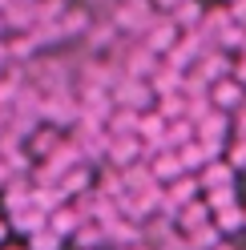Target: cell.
I'll use <instances>...</instances> for the list:
<instances>
[{"label":"cell","instance_id":"6da1fadb","mask_svg":"<svg viewBox=\"0 0 246 250\" xmlns=\"http://www.w3.org/2000/svg\"><path fill=\"white\" fill-rule=\"evenodd\" d=\"M113 97H117V105L137 109V113H142V109H145V101L153 97V85H145L142 77H129V73H125V81L117 85V93H113Z\"/></svg>","mask_w":246,"mask_h":250},{"label":"cell","instance_id":"7a4b0ae2","mask_svg":"<svg viewBox=\"0 0 246 250\" xmlns=\"http://www.w3.org/2000/svg\"><path fill=\"white\" fill-rule=\"evenodd\" d=\"M210 97H214V105H218V109H226V113H234V109L246 101L238 77H222V81H214V85H210Z\"/></svg>","mask_w":246,"mask_h":250},{"label":"cell","instance_id":"3957f363","mask_svg":"<svg viewBox=\"0 0 246 250\" xmlns=\"http://www.w3.org/2000/svg\"><path fill=\"white\" fill-rule=\"evenodd\" d=\"M198 73L206 77V81L214 85V81H222V77H230L234 73V65H230V57H226V49H218V44H214V49L198 61Z\"/></svg>","mask_w":246,"mask_h":250},{"label":"cell","instance_id":"277c9868","mask_svg":"<svg viewBox=\"0 0 246 250\" xmlns=\"http://www.w3.org/2000/svg\"><path fill=\"white\" fill-rule=\"evenodd\" d=\"M198 182H202V190H218V186H234V162H206L202 174H198Z\"/></svg>","mask_w":246,"mask_h":250},{"label":"cell","instance_id":"5b68a950","mask_svg":"<svg viewBox=\"0 0 246 250\" xmlns=\"http://www.w3.org/2000/svg\"><path fill=\"white\" fill-rule=\"evenodd\" d=\"M182 174H190V169L182 166V153H174V149H158L153 153V178L158 182H174Z\"/></svg>","mask_w":246,"mask_h":250},{"label":"cell","instance_id":"8992f818","mask_svg":"<svg viewBox=\"0 0 246 250\" xmlns=\"http://www.w3.org/2000/svg\"><path fill=\"white\" fill-rule=\"evenodd\" d=\"M145 33H149V37H145V44H149L153 53H170L174 44L182 41V37H178V33H182V28H178V21H165V24H149Z\"/></svg>","mask_w":246,"mask_h":250},{"label":"cell","instance_id":"52a82bcc","mask_svg":"<svg viewBox=\"0 0 246 250\" xmlns=\"http://www.w3.org/2000/svg\"><path fill=\"white\" fill-rule=\"evenodd\" d=\"M226 129H230V117H226V109H218V105L198 121V137H218V142H222Z\"/></svg>","mask_w":246,"mask_h":250},{"label":"cell","instance_id":"ba28073f","mask_svg":"<svg viewBox=\"0 0 246 250\" xmlns=\"http://www.w3.org/2000/svg\"><path fill=\"white\" fill-rule=\"evenodd\" d=\"M182 81H186V69H174V65H165V69H158V73H153V93H158V97H162V93H182Z\"/></svg>","mask_w":246,"mask_h":250},{"label":"cell","instance_id":"9c48e42d","mask_svg":"<svg viewBox=\"0 0 246 250\" xmlns=\"http://www.w3.org/2000/svg\"><path fill=\"white\" fill-rule=\"evenodd\" d=\"M44 113H49L53 121H73V117H81V105H77L73 97H65V93H53L49 105H44Z\"/></svg>","mask_w":246,"mask_h":250},{"label":"cell","instance_id":"30bf717a","mask_svg":"<svg viewBox=\"0 0 246 250\" xmlns=\"http://www.w3.org/2000/svg\"><path fill=\"white\" fill-rule=\"evenodd\" d=\"M174 21H178L182 33H190V28H198V24L206 21V12H202V4H198V0H182V4L174 8Z\"/></svg>","mask_w":246,"mask_h":250},{"label":"cell","instance_id":"8fae6325","mask_svg":"<svg viewBox=\"0 0 246 250\" xmlns=\"http://www.w3.org/2000/svg\"><path fill=\"white\" fill-rule=\"evenodd\" d=\"M218 238H222L218 222H214V226L202 222V226H194V230H190V238H186V242H190V250H214V246H218Z\"/></svg>","mask_w":246,"mask_h":250},{"label":"cell","instance_id":"7c38bea8","mask_svg":"<svg viewBox=\"0 0 246 250\" xmlns=\"http://www.w3.org/2000/svg\"><path fill=\"white\" fill-rule=\"evenodd\" d=\"M186 105H190L186 93H162L158 97V113L165 121H178V117H186Z\"/></svg>","mask_w":246,"mask_h":250},{"label":"cell","instance_id":"4fadbf2b","mask_svg":"<svg viewBox=\"0 0 246 250\" xmlns=\"http://www.w3.org/2000/svg\"><path fill=\"white\" fill-rule=\"evenodd\" d=\"M194 121L190 117H178V121H170V129H165V146H170V149H182V146H186V142H194Z\"/></svg>","mask_w":246,"mask_h":250},{"label":"cell","instance_id":"5bb4252c","mask_svg":"<svg viewBox=\"0 0 246 250\" xmlns=\"http://www.w3.org/2000/svg\"><path fill=\"white\" fill-rule=\"evenodd\" d=\"M218 49H226V53H230V49H238V53L246 49V24H242V21H230L222 33H218Z\"/></svg>","mask_w":246,"mask_h":250},{"label":"cell","instance_id":"9a60e30c","mask_svg":"<svg viewBox=\"0 0 246 250\" xmlns=\"http://www.w3.org/2000/svg\"><path fill=\"white\" fill-rule=\"evenodd\" d=\"M101 226H105V234H109L113 242H121V246H137V242H142V234H137L133 222H117V218H113V222H101Z\"/></svg>","mask_w":246,"mask_h":250},{"label":"cell","instance_id":"2e32d148","mask_svg":"<svg viewBox=\"0 0 246 250\" xmlns=\"http://www.w3.org/2000/svg\"><path fill=\"white\" fill-rule=\"evenodd\" d=\"M121 178H125L129 190H145V186L158 182L153 178V166H121Z\"/></svg>","mask_w":246,"mask_h":250},{"label":"cell","instance_id":"e0dca14e","mask_svg":"<svg viewBox=\"0 0 246 250\" xmlns=\"http://www.w3.org/2000/svg\"><path fill=\"white\" fill-rule=\"evenodd\" d=\"M137 121H142V113L121 105V113L109 121V133H113V137H129V133H137Z\"/></svg>","mask_w":246,"mask_h":250},{"label":"cell","instance_id":"ac0fdd59","mask_svg":"<svg viewBox=\"0 0 246 250\" xmlns=\"http://www.w3.org/2000/svg\"><path fill=\"white\" fill-rule=\"evenodd\" d=\"M198 190H202V182L182 174V178H174V186H170V198L178 202V206H186V202H194V194H198Z\"/></svg>","mask_w":246,"mask_h":250},{"label":"cell","instance_id":"d6986e66","mask_svg":"<svg viewBox=\"0 0 246 250\" xmlns=\"http://www.w3.org/2000/svg\"><path fill=\"white\" fill-rule=\"evenodd\" d=\"M85 222V218L81 214H77V210H61V214H53L49 218V226L61 234V238H69V234H77V226H81Z\"/></svg>","mask_w":246,"mask_h":250},{"label":"cell","instance_id":"ffe728a7","mask_svg":"<svg viewBox=\"0 0 246 250\" xmlns=\"http://www.w3.org/2000/svg\"><path fill=\"white\" fill-rule=\"evenodd\" d=\"M153 61H158V53L145 44L137 57H129V77H153V73H158V69H153Z\"/></svg>","mask_w":246,"mask_h":250},{"label":"cell","instance_id":"44dd1931","mask_svg":"<svg viewBox=\"0 0 246 250\" xmlns=\"http://www.w3.org/2000/svg\"><path fill=\"white\" fill-rule=\"evenodd\" d=\"M206 214H210L206 202H186V206H182V214H178V222L186 226V230H194V226H202V222H206Z\"/></svg>","mask_w":246,"mask_h":250},{"label":"cell","instance_id":"7402d4cb","mask_svg":"<svg viewBox=\"0 0 246 250\" xmlns=\"http://www.w3.org/2000/svg\"><path fill=\"white\" fill-rule=\"evenodd\" d=\"M182 153V166H186V169H202L210 158H206V149H202V142H198V137H194V142H186V146H182L178 149Z\"/></svg>","mask_w":246,"mask_h":250},{"label":"cell","instance_id":"603a6c76","mask_svg":"<svg viewBox=\"0 0 246 250\" xmlns=\"http://www.w3.org/2000/svg\"><path fill=\"white\" fill-rule=\"evenodd\" d=\"M206 206L218 214V210H230L234 206V186H218V190H206Z\"/></svg>","mask_w":246,"mask_h":250},{"label":"cell","instance_id":"cb8c5ba5","mask_svg":"<svg viewBox=\"0 0 246 250\" xmlns=\"http://www.w3.org/2000/svg\"><path fill=\"white\" fill-rule=\"evenodd\" d=\"M246 222V214L238 206H230V210H218V230H238Z\"/></svg>","mask_w":246,"mask_h":250},{"label":"cell","instance_id":"d4e9b609","mask_svg":"<svg viewBox=\"0 0 246 250\" xmlns=\"http://www.w3.org/2000/svg\"><path fill=\"white\" fill-rule=\"evenodd\" d=\"M61 198H65V190H37V194H33V202H37L41 210H57Z\"/></svg>","mask_w":246,"mask_h":250},{"label":"cell","instance_id":"484cf974","mask_svg":"<svg viewBox=\"0 0 246 250\" xmlns=\"http://www.w3.org/2000/svg\"><path fill=\"white\" fill-rule=\"evenodd\" d=\"M57 242H61V234H57V230H49V234H37V238H33V246H37V250H53Z\"/></svg>","mask_w":246,"mask_h":250},{"label":"cell","instance_id":"4316f807","mask_svg":"<svg viewBox=\"0 0 246 250\" xmlns=\"http://www.w3.org/2000/svg\"><path fill=\"white\" fill-rule=\"evenodd\" d=\"M230 162H234L238 169H246V137H238V146L230 149Z\"/></svg>","mask_w":246,"mask_h":250},{"label":"cell","instance_id":"83f0119b","mask_svg":"<svg viewBox=\"0 0 246 250\" xmlns=\"http://www.w3.org/2000/svg\"><path fill=\"white\" fill-rule=\"evenodd\" d=\"M230 17L246 24V0H234V4H230Z\"/></svg>","mask_w":246,"mask_h":250},{"label":"cell","instance_id":"f1b7e54d","mask_svg":"<svg viewBox=\"0 0 246 250\" xmlns=\"http://www.w3.org/2000/svg\"><path fill=\"white\" fill-rule=\"evenodd\" d=\"M234 77H238V81L246 85V53H242V61H238V65H234Z\"/></svg>","mask_w":246,"mask_h":250},{"label":"cell","instance_id":"f546056e","mask_svg":"<svg viewBox=\"0 0 246 250\" xmlns=\"http://www.w3.org/2000/svg\"><path fill=\"white\" fill-rule=\"evenodd\" d=\"M158 4H162V8H178L182 0H158Z\"/></svg>","mask_w":246,"mask_h":250},{"label":"cell","instance_id":"4dcf8cb0","mask_svg":"<svg viewBox=\"0 0 246 250\" xmlns=\"http://www.w3.org/2000/svg\"><path fill=\"white\" fill-rule=\"evenodd\" d=\"M4 234H8V226H4V222H0V238H4Z\"/></svg>","mask_w":246,"mask_h":250},{"label":"cell","instance_id":"1f68e13d","mask_svg":"<svg viewBox=\"0 0 246 250\" xmlns=\"http://www.w3.org/2000/svg\"><path fill=\"white\" fill-rule=\"evenodd\" d=\"M0 182H4V162H0Z\"/></svg>","mask_w":246,"mask_h":250},{"label":"cell","instance_id":"d6a6232c","mask_svg":"<svg viewBox=\"0 0 246 250\" xmlns=\"http://www.w3.org/2000/svg\"><path fill=\"white\" fill-rule=\"evenodd\" d=\"M137 250H145V246H142V242H137Z\"/></svg>","mask_w":246,"mask_h":250},{"label":"cell","instance_id":"836d02e7","mask_svg":"<svg viewBox=\"0 0 246 250\" xmlns=\"http://www.w3.org/2000/svg\"><path fill=\"white\" fill-rule=\"evenodd\" d=\"M214 250H226V246H214Z\"/></svg>","mask_w":246,"mask_h":250}]
</instances>
